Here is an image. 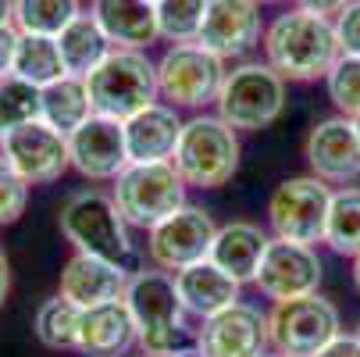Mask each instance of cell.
<instances>
[{"label":"cell","instance_id":"6da1fadb","mask_svg":"<svg viewBox=\"0 0 360 357\" xmlns=\"http://www.w3.org/2000/svg\"><path fill=\"white\" fill-rule=\"evenodd\" d=\"M264 58L285 82L325 79L339 61V39L332 18L307 8L282 11L264 29Z\"/></svg>","mask_w":360,"mask_h":357},{"label":"cell","instance_id":"7a4b0ae2","mask_svg":"<svg viewBox=\"0 0 360 357\" xmlns=\"http://www.w3.org/2000/svg\"><path fill=\"white\" fill-rule=\"evenodd\" d=\"M61 232L79 253H93L115 265H125L129 272L136 268V246L129 239V222L122 218L115 196L100 189H79L61 203Z\"/></svg>","mask_w":360,"mask_h":357},{"label":"cell","instance_id":"3957f363","mask_svg":"<svg viewBox=\"0 0 360 357\" xmlns=\"http://www.w3.org/2000/svg\"><path fill=\"white\" fill-rule=\"evenodd\" d=\"M125 303L136 318L143 353H175L186 346V308L179 300L172 272L165 268L132 272Z\"/></svg>","mask_w":360,"mask_h":357},{"label":"cell","instance_id":"277c9868","mask_svg":"<svg viewBox=\"0 0 360 357\" xmlns=\"http://www.w3.org/2000/svg\"><path fill=\"white\" fill-rule=\"evenodd\" d=\"M86 89L93 100V115H104L115 122H129L143 108L158 104V65L143 50H122L111 54L86 75Z\"/></svg>","mask_w":360,"mask_h":357},{"label":"cell","instance_id":"5b68a950","mask_svg":"<svg viewBox=\"0 0 360 357\" xmlns=\"http://www.w3.org/2000/svg\"><path fill=\"white\" fill-rule=\"evenodd\" d=\"M172 165L193 189H218L239 172V136L218 115H196L182 125Z\"/></svg>","mask_w":360,"mask_h":357},{"label":"cell","instance_id":"8992f818","mask_svg":"<svg viewBox=\"0 0 360 357\" xmlns=\"http://www.w3.org/2000/svg\"><path fill=\"white\" fill-rule=\"evenodd\" d=\"M214 104L236 132H261L285 111V79L268 61H243L225 75Z\"/></svg>","mask_w":360,"mask_h":357},{"label":"cell","instance_id":"52a82bcc","mask_svg":"<svg viewBox=\"0 0 360 357\" xmlns=\"http://www.w3.org/2000/svg\"><path fill=\"white\" fill-rule=\"evenodd\" d=\"M115 203L129 225L153 229L186 208V179L172 161H150V165H129L115 179Z\"/></svg>","mask_w":360,"mask_h":357},{"label":"cell","instance_id":"ba28073f","mask_svg":"<svg viewBox=\"0 0 360 357\" xmlns=\"http://www.w3.org/2000/svg\"><path fill=\"white\" fill-rule=\"evenodd\" d=\"M342 332L339 308L321 293H307L278 300L268 311V339L275 353L285 357H314Z\"/></svg>","mask_w":360,"mask_h":357},{"label":"cell","instance_id":"9c48e42d","mask_svg":"<svg viewBox=\"0 0 360 357\" xmlns=\"http://www.w3.org/2000/svg\"><path fill=\"white\" fill-rule=\"evenodd\" d=\"M328 208H332V189L318 175H292L275 186L268 196V225L275 239L314 246L325 243V225H328Z\"/></svg>","mask_w":360,"mask_h":357},{"label":"cell","instance_id":"30bf717a","mask_svg":"<svg viewBox=\"0 0 360 357\" xmlns=\"http://www.w3.org/2000/svg\"><path fill=\"white\" fill-rule=\"evenodd\" d=\"M225 61L200 43H175L158 61V89L172 108H207L225 82Z\"/></svg>","mask_w":360,"mask_h":357},{"label":"cell","instance_id":"8fae6325","mask_svg":"<svg viewBox=\"0 0 360 357\" xmlns=\"http://www.w3.org/2000/svg\"><path fill=\"white\" fill-rule=\"evenodd\" d=\"M214 236H218L214 218L203 208L186 203V208H179L165 222L146 229V253H150L153 268H165V272L175 275V272H182L196 261H207Z\"/></svg>","mask_w":360,"mask_h":357},{"label":"cell","instance_id":"7c38bea8","mask_svg":"<svg viewBox=\"0 0 360 357\" xmlns=\"http://www.w3.org/2000/svg\"><path fill=\"white\" fill-rule=\"evenodd\" d=\"M0 158H4L29 186L58 182L72 168L68 136L50 129L46 122H29L15 129L8 139H0Z\"/></svg>","mask_w":360,"mask_h":357},{"label":"cell","instance_id":"4fadbf2b","mask_svg":"<svg viewBox=\"0 0 360 357\" xmlns=\"http://www.w3.org/2000/svg\"><path fill=\"white\" fill-rule=\"evenodd\" d=\"M321 258L314 246H303V243H289V239H271L261 268H257L253 286L261 289L268 300H292V296H307V293H318L321 286Z\"/></svg>","mask_w":360,"mask_h":357},{"label":"cell","instance_id":"5bb4252c","mask_svg":"<svg viewBox=\"0 0 360 357\" xmlns=\"http://www.w3.org/2000/svg\"><path fill=\"white\" fill-rule=\"evenodd\" d=\"M196 350L203 357H264L271 350L268 315L239 300L200 325Z\"/></svg>","mask_w":360,"mask_h":357},{"label":"cell","instance_id":"9a60e30c","mask_svg":"<svg viewBox=\"0 0 360 357\" xmlns=\"http://www.w3.org/2000/svg\"><path fill=\"white\" fill-rule=\"evenodd\" d=\"M261 39H264V25H261V4L257 0H211L196 36V43L218 54L221 61L246 58Z\"/></svg>","mask_w":360,"mask_h":357},{"label":"cell","instance_id":"2e32d148","mask_svg":"<svg viewBox=\"0 0 360 357\" xmlns=\"http://www.w3.org/2000/svg\"><path fill=\"white\" fill-rule=\"evenodd\" d=\"M68 154H72V168L82 179L115 182L129 168L125 125L115 118H104V115H93L68 136Z\"/></svg>","mask_w":360,"mask_h":357},{"label":"cell","instance_id":"e0dca14e","mask_svg":"<svg viewBox=\"0 0 360 357\" xmlns=\"http://www.w3.org/2000/svg\"><path fill=\"white\" fill-rule=\"evenodd\" d=\"M303 158L311 172L325 182H353L360 175V139L353 132V122L346 115L321 118L303 143Z\"/></svg>","mask_w":360,"mask_h":357},{"label":"cell","instance_id":"ac0fdd59","mask_svg":"<svg viewBox=\"0 0 360 357\" xmlns=\"http://www.w3.org/2000/svg\"><path fill=\"white\" fill-rule=\"evenodd\" d=\"M132 346H139V329L125 296L96 303V308H82L75 336V350L82 357H129Z\"/></svg>","mask_w":360,"mask_h":357},{"label":"cell","instance_id":"d6986e66","mask_svg":"<svg viewBox=\"0 0 360 357\" xmlns=\"http://www.w3.org/2000/svg\"><path fill=\"white\" fill-rule=\"evenodd\" d=\"M132 272L125 265L93 258V253H72L61 272V296L72 300L75 308H96L108 300H122L129 289Z\"/></svg>","mask_w":360,"mask_h":357},{"label":"cell","instance_id":"ffe728a7","mask_svg":"<svg viewBox=\"0 0 360 357\" xmlns=\"http://www.w3.org/2000/svg\"><path fill=\"white\" fill-rule=\"evenodd\" d=\"M122 125H125L129 165H150V161L175 158V146H179L186 122L179 118V108H172V104H150Z\"/></svg>","mask_w":360,"mask_h":357},{"label":"cell","instance_id":"44dd1931","mask_svg":"<svg viewBox=\"0 0 360 357\" xmlns=\"http://www.w3.org/2000/svg\"><path fill=\"white\" fill-rule=\"evenodd\" d=\"M89 15L104 29L111 46L122 50H146L153 39H161L158 29V4L153 0H93Z\"/></svg>","mask_w":360,"mask_h":357},{"label":"cell","instance_id":"7402d4cb","mask_svg":"<svg viewBox=\"0 0 360 357\" xmlns=\"http://www.w3.org/2000/svg\"><path fill=\"white\" fill-rule=\"evenodd\" d=\"M175 289H179V300H182L186 315H193L200 322H207L218 311L239 303V282L232 275H225L211 258L175 272Z\"/></svg>","mask_w":360,"mask_h":357},{"label":"cell","instance_id":"603a6c76","mask_svg":"<svg viewBox=\"0 0 360 357\" xmlns=\"http://www.w3.org/2000/svg\"><path fill=\"white\" fill-rule=\"evenodd\" d=\"M268 243H271V236L261 225L229 222V225H218V236H214V246H211V261L243 286V282L257 279V268H261V258H264Z\"/></svg>","mask_w":360,"mask_h":357},{"label":"cell","instance_id":"cb8c5ba5","mask_svg":"<svg viewBox=\"0 0 360 357\" xmlns=\"http://www.w3.org/2000/svg\"><path fill=\"white\" fill-rule=\"evenodd\" d=\"M89 118H93V100L82 75H65L39 89V122L58 129L61 136H72Z\"/></svg>","mask_w":360,"mask_h":357},{"label":"cell","instance_id":"d4e9b609","mask_svg":"<svg viewBox=\"0 0 360 357\" xmlns=\"http://www.w3.org/2000/svg\"><path fill=\"white\" fill-rule=\"evenodd\" d=\"M58 46H61V58L68 75H89L100 61L111 54V39L104 36V29L96 25V18L89 11H79L61 32H58Z\"/></svg>","mask_w":360,"mask_h":357},{"label":"cell","instance_id":"484cf974","mask_svg":"<svg viewBox=\"0 0 360 357\" xmlns=\"http://www.w3.org/2000/svg\"><path fill=\"white\" fill-rule=\"evenodd\" d=\"M11 75L22 79V82H29V86H36V89L65 79L68 68H65V58H61L58 36H32V32H22V36H18V46H15Z\"/></svg>","mask_w":360,"mask_h":357},{"label":"cell","instance_id":"4316f807","mask_svg":"<svg viewBox=\"0 0 360 357\" xmlns=\"http://www.w3.org/2000/svg\"><path fill=\"white\" fill-rule=\"evenodd\" d=\"M325 243L342 258H356L360 253V186H342L332 193Z\"/></svg>","mask_w":360,"mask_h":357},{"label":"cell","instance_id":"83f0119b","mask_svg":"<svg viewBox=\"0 0 360 357\" xmlns=\"http://www.w3.org/2000/svg\"><path fill=\"white\" fill-rule=\"evenodd\" d=\"M79 315H82V308H75V303L65 300L61 293L43 300L39 311H36V339L50 350H75Z\"/></svg>","mask_w":360,"mask_h":357},{"label":"cell","instance_id":"f1b7e54d","mask_svg":"<svg viewBox=\"0 0 360 357\" xmlns=\"http://www.w3.org/2000/svg\"><path fill=\"white\" fill-rule=\"evenodd\" d=\"M79 15V0H15V29L32 36H58Z\"/></svg>","mask_w":360,"mask_h":357},{"label":"cell","instance_id":"f546056e","mask_svg":"<svg viewBox=\"0 0 360 357\" xmlns=\"http://www.w3.org/2000/svg\"><path fill=\"white\" fill-rule=\"evenodd\" d=\"M29 122H39V89L15 75H4L0 79V139H8Z\"/></svg>","mask_w":360,"mask_h":357},{"label":"cell","instance_id":"4dcf8cb0","mask_svg":"<svg viewBox=\"0 0 360 357\" xmlns=\"http://www.w3.org/2000/svg\"><path fill=\"white\" fill-rule=\"evenodd\" d=\"M211 0H158V29L168 43H196Z\"/></svg>","mask_w":360,"mask_h":357},{"label":"cell","instance_id":"1f68e13d","mask_svg":"<svg viewBox=\"0 0 360 357\" xmlns=\"http://www.w3.org/2000/svg\"><path fill=\"white\" fill-rule=\"evenodd\" d=\"M325 82H328L332 104H335L346 118L360 115V58L339 54V61L332 65V72L325 75Z\"/></svg>","mask_w":360,"mask_h":357},{"label":"cell","instance_id":"d6a6232c","mask_svg":"<svg viewBox=\"0 0 360 357\" xmlns=\"http://www.w3.org/2000/svg\"><path fill=\"white\" fill-rule=\"evenodd\" d=\"M29 203V182L0 158V225H11L25 215Z\"/></svg>","mask_w":360,"mask_h":357},{"label":"cell","instance_id":"836d02e7","mask_svg":"<svg viewBox=\"0 0 360 357\" xmlns=\"http://www.w3.org/2000/svg\"><path fill=\"white\" fill-rule=\"evenodd\" d=\"M335 39H339V54L360 58V0H349V4L335 15Z\"/></svg>","mask_w":360,"mask_h":357},{"label":"cell","instance_id":"e575fe53","mask_svg":"<svg viewBox=\"0 0 360 357\" xmlns=\"http://www.w3.org/2000/svg\"><path fill=\"white\" fill-rule=\"evenodd\" d=\"M18 29L15 25H0V79L11 75V61H15V46H18Z\"/></svg>","mask_w":360,"mask_h":357},{"label":"cell","instance_id":"d590c367","mask_svg":"<svg viewBox=\"0 0 360 357\" xmlns=\"http://www.w3.org/2000/svg\"><path fill=\"white\" fill-rule=\"evenodd\" d=\"M314 357H360V336L353 332V336H346V332H339L325 350H318Z\"/></svg>","mask_w":360,"mask_h":357},{"label":"cell","instance_id":"8d00e7d4","mask_svg":"<svg viewBox=\"0 0 360 357\" xmlns=\"http://www.w3.org/2000/svg\"><path fill=\"white\" fill-rule=\"evenodd\" d=\"M300 8H307V11H314V15H325V18H332V15H339L349 0H296Z\"/></svg>","mask_w":360,"mask_h":357},{"label":"cell","instance_id":"74e56055","mask_svg":"<svg viewBox=\"0 0 360 357\" xmlns=\"http://www.w3.org/2000/svg\"><path fill=\"white\" fill-rule=\"evenodd\" d=\"M11 293V265H8V253L0 246V308H4V300Z\"/></svg>","mask_w":360,"mask_h":357},{"label":"cell","instance_id":"f35d334b","mask_svg":"<svg viewBox=\"0 0 360 357\" xmlns=\"http://www.w3.org/2000/svg\"><path fill=\"white\" fill-rule=\"evenodd\" d=\"M0 25H15V0H0Z\"/></svg>","mask_w":360,"mask_h":357},{"label":"cell","instance_id":"ab89813d","mask_svg":"<svg viewBox=\"0 0 360 357\" xmlns=\"http://www.w3.org/2000/svg\"><path fill=\"white\" fill-rule=\"evenodd\" d=\"M353 286L360 289V253H356V258H353Z\"/></svg>","mask_w":360,"mask_h":357},{"label":"cell","instance_id":"60d3db41","mask_svg":"<svg viewBox=\"0 0 360 357\" xmlns=\"http://www.w3.org/2000/svg\"><path fill=\"white\" fill-rule=\"evenodd\" d=\"M349 122H353V132H356V139H360V115H353Z\"/></svg>","mask_w":360,"mask_h":357},{"label":"cell","instance_id":"b9f144b4","mask_svg":"<svg viewBox=\"0 0 360 357\" xmlns=\"http://www.w3.org/2000/svg\"><path fill=\"white\" fill-rule=\"evenodd\" d=\"M139 357H168V353H139Z\"/></svg>","mask_w":360,"mask_h":357},{"label":"cell","instance_id":"7bdbcfd3","mask_svg":"<svg viewBox=\"0 0 360 357\" xmlns=\"http://www.w3.org/2000/svg\"><path fill=\"white\" fill-rule=\"evenodd\" d=\"M257 4H278V0H257Z\"/></svg>","mask_w":360,"mask_h":357},{"label":"cell","instance_id":"ee69618b","mask_svg":"<svg viewBox=\"0 0 360 357\" xmlns=\"http://www.w3.org/2000/svg\"><path fill=\"white\" fill-rule=\"evenodd\" d=\"M264 357H285V353H264Z\"/></svg>","mask_w":360,"mask_h":357},{"label":"cell","instance_id":"f6af8a7d","mask_svg":"<svg viewBox=\"0 0 360 357\" xmlns=\"http://www.w3.org/2000/svg\"><path fill=\"white\" fill-rule=\"evenodd\" d=\"M356 336H360V322H356Z\"/></svg>","mask_w":360,"mask_h":357},{"label":"cell","instance_id":"bcb514c9","mask_svg":"<svg viewBox=\"0 0 360 357\" xmlns=\"http://www.w3.org/2000/svg\"><path fill=\"white\" fill-rule=\"evenodd\" d=\"M153 4H158V0H153Z\"/></svg>","mask_w":360,"mask_h":357}]
</instances>
